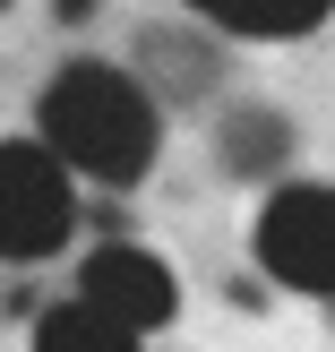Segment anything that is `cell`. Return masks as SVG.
I'll list each match as a JSON object with an SVG mask.
<instances>
[{
  "label": "cell",
  "mask_w": 335,
  "mask_h": 352,
  "mask_svg": "<svg viewBox=\"0 0 335 352\" xmlns=\"http://www.w3.org/2000/svg\"><path fill=\"white\" fill-rule=\"evenodd\" d=\"M215 155H224V172H241V181H284L292 120H284V112H267V103H250V112L215 120Z\"/></svg>",
  "instance_id": "5"
},
{
  "label": "cell",
  "mask_w": 335,
  "mask_h": 352,
  "mask_svg": "<svg viewBox=\"0 0 335 352\" xmlns=\"http://www.w3.org/2000/svg\"><path fill=\"white\" fill-rule=\"evenodd\" d=\"M206 26L224 34H258V43H284V34H318L335 0H189Z\"/></svg>",
  "instance_id": "6"
},
{
  "label": "cell",
  "mask_w": 335,
  "mask_h": 352,
  "mask_svg": "<svg viewBox=\"0 0 335 352\" xmlns=\"http://www.w3.org/2000/svg\"><path fill=\"white\" fill-rule=\"evenodd\" d=\"M78 172L43 146V138H0V258L9 267H43L78 232Z\"/></svg>",
  "instance_id": "2"
},
{
  "label": "cell",
  "mask_w": 335,
  "mask_h": 352,
  "mask_svg": "<svg viewBox=\"0 0 335 352\" xmlns=\"http://www.w3.org/2000/svg\"><path fill=\"white\" fill-rule=\"evenodd\" d=\"M250 258L267 284L335 301V181H284L250 223Z\"/></svg>",
  "instance_id": "3"
},
{
  "label": "cell",
  "mask_w": 335,
  "mask_h": 352,
  "mask_svg": "<svg viewBox=\"0 0 335 352\" xmlns=\"http://www.w3.org/2000/svg\"><path fill=\"white\" fill-rule=\"evenodd\" d=\"M0 9H9V0H0Z\"/></svg>",
  "instance_id": "9"
},
{
  "label": "cell",
  "mask_w": 335,
  "mask_h": 352,
  "mask_svg": "<svg viewBox=\"0 0 335 352\" xmlns=\"http://www.w3.org/2000/svg\"><path fill=\"white\" fill-rule=\"evenodd\" d=\"M78 17H95V0H61V26H78Z\"/></svg>",
  "instance_id": "8"
},
{
  "label": "cell",
  "mask_w": 335,
  "mask_h": 352,
  "mask_svg": "<svg viewBox=\"0 0 335 352\" xmlns=\"http://www.w3.org/2000/svg\"><path fill=\"white\" fill-rule=\"evenodd\" d=\"M78 301H95L103 318H120L129 336H155V327L181 318V284H172V267L147 241H95V250L78 258Z\"/></svg>",
  "instance_id": "4"
},
{
  "label": "cell",
  "mask_w": 335,
  "mask_h": 352,
  "mask_svg": "<svg viewBox=\"0 0 335 352\" xmlns=\"http://www.w3.org/2000/svg\"><path fill=\"white\" fill-rule=\"evenodd\" d=\"M34 352H147V344H138L120 318H103L95 301H78V292H69V301L34 309Z\"/></svg>",
  "instance_id": "7"
},
{
  "label": "cell",
  "mask_w": 335,
  "mask_h": 352,
  "mask_svg": "<svg viewBox=\"0 0 335 352\" xmlns=\"http://www.w3.org/2000/svg\"><path fill=\"white\" fill-rule=\"evenodd\" d=\"M34 129H43V146L61 155L69 172H86V181H103V189L147 181L155 155H164V112H155V95L129 69H112V60L52 69L43 103H34Z\"/></svg>",
  "instance_id": "1"
}]
</instances>
